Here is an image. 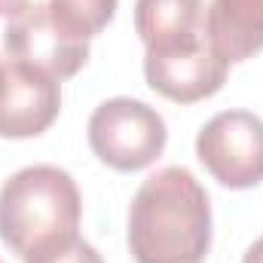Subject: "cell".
<instances>
[{
  "label": "cell",
  "mask_w": 263,
  "mask_h": 263,
  "mask_svg": "<svg viewBox=\"0 0 263 263\" xmlns=\"http://www.w3.org/2000/svg\"><path fill=\"white\" fill-rule=\"evenodd\" d=\"M211 248V205L196 175L168 165L150 175L129 205L135 263H202Z\"/></svg>",
  "instance_id": "1"
},
{
  "label": "cell",
  "mask_w": 263,
  "mask_h": 263,
  "mask_svg": "<svg viewBox=\"0 0 263 263\" xmlns=\"http://www.w3.org/2000/svg\"><path fill=\"white\" fill-rule=\"evenodd\" d=\"M83 199L59 165H28L0 187V239L22 260L77 233Z\"/></svg>",
  "instance_id": "2"
},
{
  "label": "cell",
  "mask_w": 263,
  "mask_h": 263,
  "mask_svg": "<svg viewBox=\"0 0 263 263\" xmlns=\"http://www.w3.org/2000/svg\"><path fill=\"white\" fill-rule=\"evenodd\" d=\"M86 132L92 153L117 172L147 168L159 159L168 138L162 117L138 98H110L98 104Z\"/></svg>",
  "instance_id": "3"
},
{
  "label": "cell",
  "mask_w": 263,
  "mask_h": 263,
  "mask_svg": "<svg viewBox=\"0 0 263 263\" xmlns=\"http://www.w3.org/2000/svg\"><path fill=\"white\" fill-rule=\"evenodd\" d=\"M227 73L230 62L214 49L205 28L193 37L144 52L147 86L178 104H196L202 98H211L227 83Z\"/></svg>",
  "instance_id": "4"
},
{
  "label": "cell",
  "mask_w": 263,
  "mask_h": 263,
  "mask_svg": "<svg viewBox=\"0 0 263 263\" xmlns=\"http://www.w3.org/2000/svg\"><path fill=\"white\" fill-rule=\"evenodd\" d=\"M196 156L217 184L230 190L257 187L263 181V120L251 110L211 117L196 138Z\"/></svg>",
  "instance_id": "5"
},
{
  "label": "cell",
  "mask_w": 263,
  "mask_h": 263,
  "mask_svg": "<svg viewBox=\"0 0 263 263\" xmlns=\"http://www.w3.org/2000/svg\"><path fill=\"white\" fill-rule=\"evenodd\" d=\"M3 43L12 62L31 65L52 80H67L89 62V40H80L52 15L49 3H28L3 31Z\"/></svg>",
  "instance_id": "6"
},
{
  "label": "cell",
  "mask_w": 263,
  "mask_h": 263,
  "mask_svg": "<svg viewBox=\"0 0 263 263\" xmlns=\"http://www.w3.org/2000/svg\"><path fill=\"white\" fill-rule=\"evenodd\" d=\"M62 110L59 80L22 62H0V138H37Z\"/></svg>",
  "instance_id": "7"
},
{
  "label": "cell",
  "mask_w": 263,
  "mask_h": 263,
  "mask_svg": "<svg viewBox=\"0 0 263 263\" xmlns=\"http://www.w3.org/2000/svg\"><path fill=\"white\" fill-rule=\"evenodd\" d=\"M205 34L230 62H248L263 49V0H211Z\"/></svg>",
  "instance_id": "8"
},
{
  "label": "cell",
  "mask_w": 263,
  "mask_h": 263,
  "mask_svg": "<svg viewBox=\"0 0 263 263\" xmlns=\"http://www.w3.org/2000/svg\"><path fill=\"white\" fill-rule=\"evenodd\" d=\"M205 28L202 0H135V31L144 49L193 37Z\"/></svg>",
  "instance_id": "9"
},
{
  "label": "cell",
  "mask_w": 263,
  "mask_h": 263,
  "mask_svg": "<svg viewBox=\"0 0 263 263\" xmlns=\"http://www.w3.org/2000/svg\"><path fill=\"white\" fill-rule=\"evenodd\" d=\"M117 3L120 0H49V9L70 34H77L80 40H92L110 25Z\"/></svg>",
  "instance_id": "10"
},
{
  "label": "cell",
  "mask_w": 263,
  "mask_h": 263,
  "mask_svg": "<svg viewBox=\"0 0 263 263\" xmlns=\"http://www.w3.org/2000/svg\"><path fill=\"white\" fill-rule=\"evenodd\" d=\"M25 263H104V260H101V254L86 239H80L73 233V236L62 239V242H55V245L25 257Z\"/></svg>",
  "instance_id": "11"
},
{
  "label": "cell",
  "mask_w": 263,
  "mask_h": 263,
  "mask_svg": "<svg viewBox=\"0 0 263 263\" xmlns=\"http://www.w3.org/2000/svg\"><path fill=\"white\" fill-rule=\"evenodd\" d=\"M28 6V0H0V15H6V18H12L18 9H25Z\"/></svg>",
  "instance_id": "12"
},
{
  "label": "cell",
  "mask_w": 263,
  "mask_h": 263,
  "mask_svg": "<svg viewBox=\"0 0 263 263\" xmlns=\"http://www.w3.org/2000/svg\"><path fill=\"white\" fill-rule=\"evenodd\" d=\"M242 263H263V236L248 248V251H245V260Z\"/></svg>",
  "instance_id": "13"
}]
</instances>
